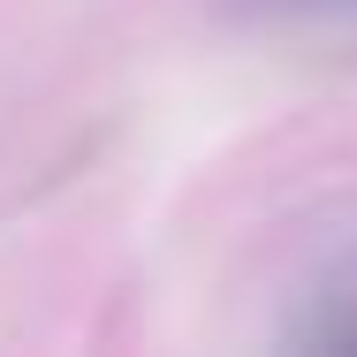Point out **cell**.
Returning <instances> with one entry per match:
<instances>
[{
    "label": "cell",
    "mask_w": 357,
    "mask_h": 357,
    "mask_svg": "<svg viewBox=\"0 0 357 357\" xmlns=\"http://www.w3.org/2000/svg\"><path fill=\"white\" fill-rule=\"evenodd\" d=\"M228 15L259 31H304V38H357V0H220Z\"/></svg>",
    "instance_id": "6da1fadb"
}]
</instances>
